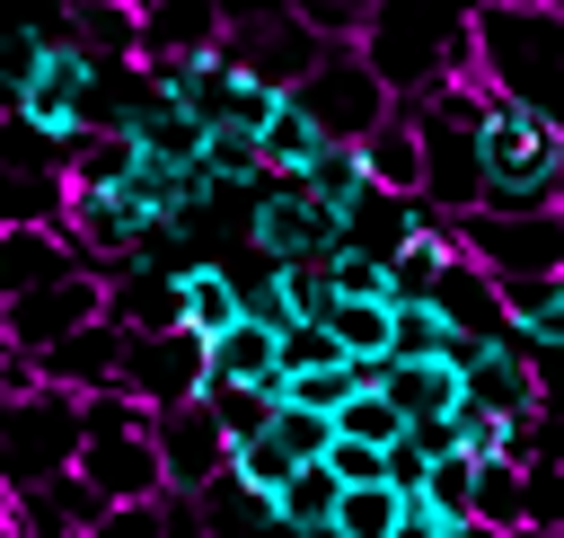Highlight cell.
Segmentation results:
<instances>
[{"label":"cell","instance_id":"30","mask_svg":"<svg viewBox=\"0 0 564 538\" xmlns=\"http://www.w3.org/2000/svg\"><path fill=\"white\" fill-rule=\"evenodd\" d=\"M300 194H308L317 212H335V220H344L370 185H361V159H352V150H317V159H308V176H300Z\"/></svg>","mask_w":564,"mask_h":538},{"label":"cell","instance_id":"27","mask_svg":"<svg viewBox=\"0 0 564 538\" xmlns=\"http://www.w3.org/2000/svg\"><path fill=\"white\" fill-rule=\"evenodd\" d=\"M220 476H229L238 494H256V503H273V494H282V485H291L300 467H291V450H282V441H273V423H264L256 441H238V450H229V467H220Z\"/></svg>","mask_w":564,"mask_h":538},{"label":"cell","instance_id":"14","mask_svg":"<svg viewBox=\"0 0 564 538\" xmlns=\"http://www.w3.org/2000/svg\"><path fill=\"white\" fill-rule=\"evenodd\" d=\"M370 388L397 406V423H405V432H423V423H449V415L467 406V379H458V362H388Z\"/></svg>","mask_w":564,"mask_h":538},{"label":"cell","instance_id":"31","mask_svg":"<svg viewBox=\"0 0 564 538\" xmlns=\"http://www.w3.org/2000/svg\"><path fill=\"white\" fill-rule=\"evenodd\" d=\"M203 415H212L220 441L238 450V441H256V432L273 423V397H264V388H203Z\"/></svg>","mask_w":564,"mask_h":538},{"label":"cell","instance_id":"29","mask_svg":"<svg viewBox=\"0 0 564 538\" xmlns=\"http://www.w3.org/2000/svg\"><path fill=\"white\" fill-rule=\"evenodd\" d=\"M397 512H405V494H388V485H344V494H335L326 538H388V529H397Z\"/></svg>","mask_w":564,"mask_h":538},{"label":"cell","instance_id":"4","mask_svg":"<svg viewBox=\"0 0 564 538\" xmlns=\"http://www.w3.org/2000/svg\"><path fill=\"white\" fill-rule=\"evenodd\" d=\"M70 459H79V397L35 388V397L0 406V494H35V485L70 476Z\"/></svg>","mask_w":564,"mask_h":538},{"label":"cell","instance_id":"24","mask_svg":"<svg viewBox=\"0 0 564 538\" xmlns=\"http://www.w3.org/2000/svg\"><path fill=\"white\" fill-rule=\"evenodd\" d=\"M335 494H344V485H335L326 467H300V476H291V485L264 503L273 538H326V520H335Z\"/></svg>","mask_w":564,"mask_h":538},{"label":"cell","instance_id":"12","mask_svg":"<svg viewBox=\"0 0 564 538\" xmlns=\"http://www.w3.org/2000/svg\"><path fill=\"white\" fill-rule=\"evenodd\" d=\"M150 459H159L167 494H203L229 467V441H220V423L203 406H176V415H150Z\"/></svg>","mask_w":564,"mask_h":538},{"label":"cell","instance_id":"36","mask_svg":"<svg viewBox=\"0 0 564 538\" xmlns=\"http://www.w3.org/2000/svg\"><path fill=\"white\" fill-rule=\"evenodd\" d=\"M273 441L291 450V467H317V459L335 450V423H317V415H282V406H273Z\"/></svg>","mask_w":564,"mask_h":538},{"label":"cell","instance_id":"8","mask_svg":"<svg viewBox=\"0 0 564 538\" xmlns=\"http://www.w3.org/2000/svg\"><path fill=\"white\" fill-rule=\"evenodd\" d=\"M317 53H326V44L300 26V9H247V18L220 26V62H229L238 79L273 88V97H291V88L317 71Z\"/></svg>","mask_w":564,"mask_h":538},{"label":"cell","instance_id":"2","mask_svg":"<svg viewBox=\"0 0 564 538\" xmlns=\"http://www.w3.org/2000/svg\"><path fill=\"white\" fill-rule=\"evenodd\" d=\"M476 168H485V203L476 212H555L564 185V123H538L520 106H476Z\"/></svg>","mask_w":564,"mask_h":538},{"label":"cell","instance_id":"10","mask_svg":"<svg viewBox=\"0 0 564 538\" xmlns=\"http://www.w3.org/2000/svg\"><path fill=\"white\" fill-rule=\"evenodd\" d=\"M115 388H123L141 415H176V406H203V388H212V353H203L185 326H176V335H123Z\"/></svg>","mask_w":564,"mask_h":538},{"label":"cell","instance_id":"28","mask_svg":"<svg viewBox=\"0 0 564 538\" xmlns=\"http://www.w3.org/2000/svg\"><path fill=\"white\" fill-rule=\"evenodd\" d=\"M458 247H449V229H423L397 265H388V309H405V300H432V282H441V265H449Z\"/></svg>","mask_w":564,"mask_h":538},{"label":"cell","instance_id":"15","mask_svg":"<svg viewBox=\"0 0 564 538\" xmlns=\"http://www.w3.org/2000/svg\"><path fill=\"white\" fill-rule=\"evenodd\" d=\"M176 326H185L203 353L238 326V273H229L220 256H185V265H176Z\"/></svg>","mask_w":564,"mask_h":538},{"label":"cell","instance_id":"9","mask_svg":"<svg viewBox=\"0 0 564 538\" xmlns=\"http://www.w3.org/2000/svg\"><path fill=\"white\" fill-rule=\"evenodd\" d=\"M238 229H247L256 265H326V256L344 247V220H335V212H317L300 185H273V176L247 194Z\"/></svg>","mask_w":564,"mask_h":538},{"label":"cell","instance_id":"23","mask_svg":"<svg viewBox=\"0 0 564 538\" xmlns=\"http://www.w3.org/2000/svg\"><path fill=\"white\" fill-rule=\"evenodd\" d=\"M317 326L335 335V353H344L361 379H379V370H388V309H379V300H335Z\"/></svg>","mask_w":564,"mask_h":538},{"label":"cell","instance_id":"20","mask_svg":"<svg viewBox=\"0 0 564 538\" xmlns=\"http://www.w3.org/2000/svg\"><path fill=\"white\" fill-rule=\"evenodd\" d=\"M62 273H88L62 229H9L0 238V309L26 300V291H44V282H62Z\"/></svg>","mask_w":564,"mask_h":538},{"label":"cell","instance_id":"16","mask_svg":"<svg viewBox=\"0 0 564 538\" xmlns=\"http://www.w3.org/2000/svg\"><path fill=\"white\" fill-rule=\"evenodd\" d=\"M115 362H123V326H79L70 344H53L44 362H35V379L53 388V397H106L115 388Z\"/></svg>","mask_w":564,"mask_h":538},{"label":"cell","instance_id":"42","mask_svg":"<svg viewBox=\"0 0 564 538\" xmlns=\"http://www.w3.org/2000/svg\"><path fill=\"white\" fill-rule=\"evenodd\" d=\"M388 538H449V520H441V512H432V503H405V512H397V529H388Z\"/></svg>","mask_w":564,"mask_h":538},{"label":"cell","instance_id":"3","mask_svg":"<svg viewBox=\"0 0 564 538\" xmlns=\"http://www.w3.org/2000/svg\"><path fill=\"white\" fill-rule=\"evenodd\" d=\"M291 106L308 115V132H317L326 150H361V141L397 115V97L370 79V62H361L352 44H326V53H317V71L291 88Z\"/></svg>","mask_w":564,"mask_h":538},{"label":"cell","instance_id":"32","mask_svg":"<svg viewBox=\"0 0 564 538\" xmlns=\"http://www.w3.org/2000/svg\"><path fill=\"white\" fill-rule=\"evenodd\" d=\"M335 441H361V450H379V459H388V450L405 441V423H397V406H388L379 388H361V397L335 415Z\"/></svg>","mask_w":564,"mask_h":538},{"label":"cell","instance_id":"7","mask_svg":"<svg viewBox=\"0 0 564 538\" xmlns=\"http://www.w3.org/2000/svg\"><path fill=\"white\" fill-rule=\"evenodd\" d=\"M44 26H53V18H44ZM97 71H106V62H88L79 44H62V35H53V44H44V62L26 71V88L9 97V123H26L35 141H53V150L70 159V150H79V115H88Z\"/></svg>","mask_w":564,"mask_h":538},{"label":"cell","instance_id":"21","mask_svg":"<svg viewBox=\"0 0 564 538\" xmlns=\"http://www.w3.org/2000/svg\"><path fill=\"white\" fill-rule=\"evenodd\" d=\"M352 159H361V185H370V194L423 203V141H414V123H405V115H388V123H379Z\"/></svg>","mask_w":564,"mask_h":538},{"label":"cell","instance_id":"37","mask_svg":"<svg viewBox=\"0 0 564 538\" xmlns=\"http://www.w3.org/2000/svg\"><path fill=\"white\" fill-rule=\"evenodd\" d=\"M44 44H53V26H18V35H0V97L26 88V71L44 62Z\"/></svg>","mask_w":564,"mask_h":538},{"label":"cell","instance_id":"26","mask_svg":"<svg viewBox=\"0 0 564 538\" xmlns=\"http://www.w3.org/2000/svg\"><path fill=\"white\" fill-rule=\"evenodd\" d=\"M467 520H476V529H494V538H511V529L529 520V485H520V467H511V459H485V467H476Z\"/></svg>","mask_w":564,"mask_h":538},{"label":"cell","instance_id":"11","mask_svg":"<svg viewBox=\"0 0 564 538\" xmlns=\"http://www.w3.org/2000/svg\"><path fill=\"white\" fill-rule=\"evenodd\" d=\"M97 318H106V282H97V273H62V282H44V291H26V300L0 309V344L26 353V362H44L53 344H70V335L97 326Z\"/></svg>","mask_w":564,"mask_h":538},{"label":"cell","instance_id":"40","mask_svg":"<svg viewBox=\"0 0 564 538\" xmlns=\"http://www.w3.org/2000/svg\"><path fill=\"white\" fill-rule=\"evenodd\" d=\"M88 538H159V503H115Z\"/></svg>","mask_w":564,"mask_h":538},{"label":"cell","instance_id":"25","mask_svg":"<svg viewBox=\"0 0 564 538\" xmlns=\"http://www.w3.org/2000/svg\"><path fill=\"white\" fill-rule=\"evenodd\" d=\"M273 344L282 335H264V326H229L220 344H212V388H273Z\"/></svg>","mask_w":564,"mask_h":538},{"label":"cell","instance_id":"43","mask_svg":"<svg viewBox=\"0 0 564 538\" xmlns=\"http://www.w3.org/2000/svg\"><path fill=\"white\" fill-rule=\"evenodd\" d=\"M511 538H564V529H538V520H520V529H511Z\"/></svg>","mask_w":564,"mask_h":538},{"label":"cell","instance_id":"38","mask_svg":"<svg viewBox=\"0 0 564 538\" xmlns=\"http://www.w3.org/2000/svg\"><path fill=\"white\" fill-rule=\"evenodd\" d=\"M317 467H326L335 485H388V459H379V450H361V441H335Z\"/></svg>","mask_w":564,"mask_h":538},{"label":"cell","instance_id":"34","mask_svg":"<svg viewBox=\"0 0 564 538\" xmlns=\"http://www.w3.org/2000/svg\"><path fill=\"white\" fill-rule=\"evenodd\" d=\"M467 494H476V459H458V450H441V459L423 467V503H432L441 520H467Z\"/></svg>","mask_w":564,"mask_h":538},{"label":"cell","instance_id":"39","mask_svg":"<svg viewBox=\"0 0 564 538\" xmlns=\"http://www.w3.org/2000/svg\"><path fill=\"white\" fill-rule=\"evenodd\" d=\"M520 485H529V520L538 529H564V467H529Z\"/></svg>","mask_w":564,"mask_h":538},{"label":"cell","instance_id":"13","mask_svg":"<svg viewBox=\"0 0 564 538\" xmlns=\"http://www.w3.org/2000/svg\"><path fill=\"white\" fill-rule=\"evenodd\" d=\"M70 476L115 512V503H159L167 485H159V459H150V432H123V441H79V459H70Z\"/></svg>","mask_w":564,"mask_h":538},{"label":"cell","instance_id":"5","mask_svg":"<svg viewBox=\"0 0 564 538\" xmlns=\"http://www.w3.org/2000/svg\"><path fill=\"white\" fill-rule=\"evenodd\" d=\"M449 247L476 273H494V291L502 282H546V273H564V212H476V220L449 229Z\"/></svg>","mask_w":564,"mask_h":538},{"label":"cell","instance_id":"18","mask_svg":"<svg viewBox=\"0 0 564 538\" xmlns=\"http://www.w3.org/2000/svg\"><path fill=\"white\" fill-rule=\"evenodd\" d=\"M432 309H441V326H449L458 344H494V335H511V326H502V291H494V273H476L467 256H449V265H441Z\"/></svg>","mask_w":564,"mask_h":538},{"label":"cell","instance_id":"35","mask_svg":"<svg viewBox=\"0 0 564 538\" xmlns=\"http://www.w3.org/2000/svg\"><path fill=\"white\" fill-rule=\"evenodd\" d=\"M123 432H150V415H141L123 388H106V397H79V441H123Z\"/></svg>","mask_w":564,"mask_h":538},{"label":"cell","instance_id":"41","mask_svg":"<svg viewBox=\"0 0 564 538\" xmlns=\"http://www.w3.org/2000/svg\"><path fill=\"white\" fill-rule=\"evenodd\" d=\"M159 538H212L203 512H194V494H159Z\"/></svg>","mask_w":564,"mask_h":538},{"label":"cell","instance_id":"33","mask_svg":"<svg viewBox=\"0 0 564 538\" xmlns=\"http://www.w3.org/2000/svg\"><path fill=\"white\" fill-rule=\"evenodd\" d=\"M317 273H326V300H379V309H388V265H379V256H361V247H335Z\"/></svg>","mask_w":564,"mask_h":538},{"label":"cell","instance_id":"19","mask_svg":"<svg viewBox=\"0 0 564 538\" xmlns=\"http://www.w3.org/2000/svg\"><path fill=\"white\" fill-rule=\"evenodd\" d=\"M423 229H441L423 203H397V194H361L352 212H344V247H361V256H379V265H397Z\"/></svg>","mask_w":564,"mask_h":538},{"label":"cell","instance_id":"22","mask_svg":"<svg viewBox=\"0 0 564 538\" xmlns=\"http://www.w3.org/2000/svg\"><path fill=\"white\" fill-rule=\"evenodd\" d=\"M53 35L79 44L88 62H132V44H141V9H123V0H88V9L53 18Z\"/></svg>","mask_w":564,"mask_h":538},{"label":"cell","instance_id":"17","mask_svg":"<svg viewBox=\"0 0 564 538\" xmlns=\"http://www.w3.org/2000/svg\"><path fill=\"white\" fill-rule=\"evenodd\" d=\"M220 26H229V9L141 0V44H132V62H203V53H220Z\"/></svg>","mask_w":564,"mask_h":538},{"label":"cell","instance_id":"6","mask_svg":"<svg viewBox=\"0 0 564 538\" xmlns=\"http://www.w3.org/2000/svg\"><path fill=\"white\" fill-rule=\"evenodd\" d=\"M441 44H449V18H423V9L379 0L352 53L370 62V79H379L397 106H414V97H432V88H441Z\"/></svg>","mask_w":564,"mask_h":538},{"label":"cell","instance_id":"44","mask_svg":"<svg viewBox=\"0 0 564 538\" xmlns=\"http://www.w3.org/2000/svg\"><path fill=\"white\" fill-rule=\"evenodd\" d=\"M555 212H564V185H555Z\"/></svg>","mask_w":564,"mask_h":538},{"label":"cell","instance_id":"1","mask_svg":"<svg viewBox=\"0 0 564 538\" xmlns=\"http://www.w3.org/2000/svg\"><path fill=\"white\" fill-rule=\"evenodd\" d=\"M467 79L494 106L564 123V0H494L467 9Z\"/></svg>","mask_w":564,"mask_h":538}]
</instances>
